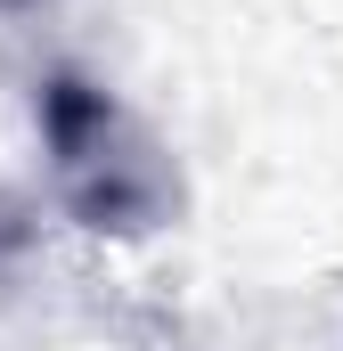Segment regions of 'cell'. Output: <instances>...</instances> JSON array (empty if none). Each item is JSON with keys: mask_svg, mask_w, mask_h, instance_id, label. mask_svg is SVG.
<instances>
[{"mask_svg": "<svg viewBox=\"0 0 343 351\" xmlns=\"http://www.w3.org/2000/svg\"><path fill=\"white\" fill-rule=\"evenodd\" d=\"M0 8H25V0H0Z\"/></svg>", "mask_w": 343, "mask_h": 351, "instance_id": "cell-2", "label": "cell"}, {"mask_svg": "<svg viewBox=\"0 0 343 351\" xmlns=\"http://www.w3.org/2000/svg\"><path fill=\"white\" fill-rule=\"evenodd\" d=\"M41 147H49L58 204L82 229L139 237V229H164L172 204H180L172 156L82 74H49L41 82Z\"/></svg>", "mask_w": 343, "mask_h": 351, "instance_id": "cell-1", "label": "cell"}]
</instances>
